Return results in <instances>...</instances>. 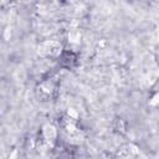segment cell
Wrapping results in <instances>:
<instances>
[{
    "mask_svg": "<svg viewBox=\"0 0 159 159\" xmlns=\"http://www.w3.org/2000/svg\"><path fill=\"white\" fill-rule=\"evenodd\" d=\"M62 46L60 42L53 41V40H47L39 46V53L45 56V57H56L61 53Z\"/></svg>",
    "mask_w": 159,
    "mask_h": 159,
    "instance_id": "cell-1",
    "label": "cell"
},
{
    "mask_svg": "<svg viewBox=\"0 0 159 159\" xmlns=\"http://www.w3.org/2000/svg\"><path fill=\"white\" fill-rule=\"evenodd\" d=\"M42 134H43V138L47 140V142H53L56 139V135H57V130L55 128V125L47 123L42 127Z\"/></svg>",
    "mask_w": 159,
    "mask_h": 159,
    "instance_id": "cell-2",
    "label": "cell"
},
{
    "mask_svg": "<svg viewBox=\"0 0 159 159\" xmlns=\"http://www.w3.org/2000/svg\"><path fill=\"white\" fill-rule=\"evenodd\" d=\"M68 37H70L71 41H73V42H78V40H80V32H78L77 30H72V31L70 32Z\"/></svg>",
    "mask_w": 159,
    "mask_h": 159,
    "instance_id": "cell-3",
    "label": "cell"
}]
</instances>
